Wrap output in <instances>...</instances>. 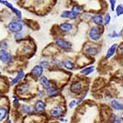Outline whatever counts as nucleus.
I'll return each mask as SVG.
<instances>
[{
    "mask_svg": "<svg viewBox=\"0 0 123 123\" xmlns=\"http://www.w3.org/2000/svg\"><path fill=\"white\" fill-rule=\"evenodd\" d=\"M9 31H12L13 33H18L20 32V31L23 28V24L20 22V20H12L7 26Z\"/></svg>",
    "mask_w": 123,
    "mask_h": 123,
    "instance_id": "f257e3e1",
    "label": "nucleus"
},
{
    "mask_svg": "<svg viewBox=\"0 0 123 123\" xmlns=\"http://www.w3.org/2000/svg\"><path fill=\"white\" fill-rule=\"evenodd\" d=\"M89 36L90 38V40L94 41H98L100 40L101 37V33H100V30L98 27L93 26L90 28L89 31Z\"/></svg>",
    "mask_w": 123,
    "mask_h": 123,
    "instance_id": "f03ea898",
    "label": "nucleus"
},
{
    "mask_svg": "<svg viewBox=\"0 0 123 123\" xmlns=\"http://www.w3.org/2000/svg\"><path fill=\"white\" fill-rule=\"evenodd\" d=\"M57 46H58L61 49H63L65 51H69L72 49V45L70 43H68L67 40H63V39H57L55 41Z\"/></svg>",
    "mask_w": 123,
    "mask_h": 123,
    "instance_id": "7ed1b4c3",
    "label": "nucleus"
},
{
    "mask_svg": "<svg viewBox=\"0 0 123 123\" xmlns=\"http://www.w3.org/2000/svg\"><path fill=\"white\" fill-rule=\"evenodd\" d=\"M0 59L3 64H7L12 60V55L5 49H1L0 51Z\"/></svg>",
    "mask_w": 123,
    "mask_h": 123,
    "instance_id": "20e7f679",
    "label": "nucleus"
},
{
    "mask_svg": "<svg viewBox=\"0 0 123 123\" xmlns=\"http://www.w3.org/2000/svg\"><path fill=\"white\" fill-rule=\"evenodd\" d=\"M63 113V108L62 106H56L53 108L51 109L50 111V114L54 118H57V117H60Z\"/></svg>",
    "mask_w": 123,
    "mask_h": 123,
    "instance_id": "39448f33",
    "label": "nucleus"
},
{
    "mask_svg": "<svg viewBox=\"0 0 123 123\" xmlns=\"http://www.w3.org/2000/svg\"><path fill=\"white\" fill-rule=\"evenodd\" d=\"M43 72H44V68L40 66V65H37L33 67V69L31 70V73L33 76H35V78H39L42 76Z\"/></svg>",
    "mask_w": 123,
    "mask_h": 123,
    "instance_id": "423d86ee",
    "label": "nucleus"
},
{
    "mask_svg": "<svg viewBox=\"0 0 123 123\" xmlns=\"http://www.w3.org/2000/svg\"><path fill=\"white\" fill-rule=\"evenodd\" d=\"M81 88H82V85L80 83V82L76 81V82H74V83H72V85H71L70 86V90L72 93H73V94H80V93L81 92Z\"/></svg>",
    "mask_w": 123,
    "mask_h": 123,
    "instance_id": "0eeeda50",
    "label": "nucleus"
},
{
    "mask_svg": "<svg viewBox=\"0 0 123 123\" xmlns=\"http://www.w3.org/2000/svg\"><path fill=\"white\" fill-rule=\"evenodd\" d=\"M0 3H1L2 4H3V5H5V6H7V7H9V8H10L11 10H12V12H13L16 15V16H17V17L19 18V19H20V18H21V12H20L19 10H17L16 8H15V7L12 6V5L10 3H8V2H7V1H3V0H1V1H0Z\"/></svg>",
    "mask_w": 123,
    "mask_h": 123,
    "instance_id": "6e6552de",
    "label": "nucleus"
},
{
    "mask_svg": "<svg viewBox=\"0 0 123 123\" xmlns=\"http://www.w3.org/2000/svg\"><path fill=\"white\" fill-rule=\"evenodd\" d=\"M24 76H25V72H24L23 71H22V70L18 71V72H17V74H16V76H15V77L12 80H11L10 85H16V83H18V82H19V81H20V80H21L22 78L24 77Z\"/></svg>",
    "mask_w": 123,
    "mask_h": 123,
    "instance_id": "1a4fd4ad",
    "label": "nucleus"
},
{
    "mask_svg": "<svg viewBox=\"0 0 123 123\" xmlns=\"http://www.w3.org/2000/svg\"><path fill=\"white\" fill-rule=\"evenodd\" d=\"M45 109V103L42 100H38L35 103V110L38 113H43Z\"/></svg>",
    "mask_w": 123,
    "mask_h": 123,
    "instance_id": "9d476101",
    "label": "nucleus"
},
{
    "mask_svg": "<svg viewBox=\"0 0 123 123\" xmlns=\"http://www.w3.org/2000/svg\"><path fill=\"white\" fill-rule=\"evenodd\" d=\"M117 48V44H113V45L108 49L107 53H106V58L108 59L111 57H113V54L115 53V52H116Z\"/></svg>",
    "mask_w": 123,
    "mask_h": 123,
    "instance_id": "9b49d317",
    "label": "nucleus"
},
{
    "mask_svg": "<svg viewBox=\"0 0 123 123\" xmlns=\"http://www.w3.org/2000/svg\"><path fill=\"white\" fill-rule=\"evenodd\" d=\"M111 106L113 109L117 110V111H122L123 110V103L118 102L117 100H113L111 102Z\"/></svg>",
    "mask_w": 123,
    "mask_h": 123,
    "instance_id": "f8f14e48",
    "label": "nucleus"
},
{
    "mask_svg": "<svg viewBox=\"0 0 123 123\" xmlns=\"http://www.w3.org/2000/svg\"><path fill=\"white\" fill-rule=\"evenodd\" d=\"M72 25L71 23H67V22H65V23H62L61 25H59V29L61 30L62 31H64V32H68V31H72Z\"/></svg>",
    "mask_w": 123,
    "mask_h": 123,
    "instance_id": "ddd939ff",
    "label": "nucleus"
},
{
    "mask_svg": "<svg viewBox=\"0 0 123 123\" xmlns=\"http://www.w3.org/2000/svg\"><path fill=\"white\" fill-rule=\"evenodd\" d=\"M40 83L41 86H42L44 89H48V88L51 87V85H50V82L48 81L47 77H45V76H43V77L40 78Z\"/></svg>",
    "mask_w": 123,
    "mask_h": 123,
    "instance_id": "4468645a",
    "label": "nucleus"
},
{
    "mask_svg": "<svg viewBox=\"0 0 123 123\" xmlns=\"http://www.w3.org/2000/svg\"><path fill=\"white\" fill-rule=\"evenodd\" d=\"M77 16L72 11H65L61 14V17H66V18H70V19H75Z\"/></svg>",
    "mask_w": 123,
    "mask_h": 123,
    "instance_id": "2eb2a0df",
    "label": "nucleus"
},
{
    "mask_svg": "<svg viewBox=\"0 0 123 123\" xmlns=\"http://www.w3.org/2000/svg\"><path fill=\"white\" fill-rule=\"evenodd\" d=\"M92 20L94 21V23H95L98 26H100L103 23V18H102L101 15H96V16H93Z\"/></svg>",
    "mask_w": 123,
    "mask_h": 123,
    "instance_id": "dca6fc26",
    "label": "nucleus"
},
{
    "mask_svg": "<svg viewBox=\"0 0 123 123\" xmlns=\"http://www.w3.org/2000/svg\"><path fill=\"white\" fill-rule=\"evenodd\" d=\"M57 94H58V91H57V89H56L55 87L51 86L50 88H48L47 89V94L48 96L49 97H54L57 95Z\"/></svg>",
    "mask_w": 123,
    "mask_h": 123,
    "instance_id": "f3484780",
    "label": "nucleus"
},
{
    "mask_svg": "<svg viewBox=\"0 0 123 123\" xmlns=\"http://www.w3.org/2000/svg\"><path fill=\"white\" fill-rule=\"evenodd\" d=\"M94 67L93 66L88 67L83 69V70L81 72V75H84V76H89V74H91L92 72H94Z\"/></svg>",
    "mask_w": 123,
    "mask_h": 123,
    "instance_id": "a211bd4d",
    "label": "nucleus"
},
{
    "mask_svg": "<svg viewBox=\"0 0 123 123\" xmlns=\"http://www.w3.org/2000/svg\"><path fill=\"white\" fill-rule=\"evenodd\" d=\"M28 89H29V86H28L26 84H21V85H20L19 86L17 87L18 92L20 93V94H23L27 92Z\"/></svg>",
    "mask_w": 123,
    "mask_h": 123,
    "instance_id": "6ab92c4d",
    "label": "nucleus"
},
{
    "mask_svg": "<svg viewBox=\"0 0 123 123\" xmlns=\"http://www.w3.org/2000/svg\"><path fill=\"white\" fill-rule=\"evenodd\" d=\"M85 52L89 55H96L98 53V49L95 47H89L85 49Z\"/></svg>",
    "mask_w": 123,
    "mask_h": 123,
    "instance_id": "aec40b11",
    "label": "nucleus"
},
{
    "mask_svg": "<svg viewBox=\"0 0 123 123\" xmlns=\"http://www.w3.org/2000/svg\"><path fill=\"white\" fill-rule=\"evenodd\" d=\"M7 109L6 108L2 107L1 108H0V121L3 122L7 117Z\"/></svg>",
    "mask_w": 123,
    "mask_h": 123,
    "instance_id": "412c9836",
    "label": "nucleus"
},
{
    "mask_svg": "<svg viewBox=\"0 0 123 123\" xmlns=\"http://www.w3.org/2000/svg\"><path fill=\"white\" fill-rule=\"evenodd\" d=\"M62 64L63 67H66L67 69H68V70H72V69H74V67H75L73 62H72L69 60H64L62 62Z\"/></svg>",
    "mask_w": 123,
    "mask_h": 123,
    "instance_id": "4be33fe9",
    "label": "nucleus"
},
{
    "mask_svg": "<svg viewBox=\"0 0 123 123\" xmlns=\"http://www.w3.org/2000/svg\"><path fill=\"white\" fill-rule=\"evenodd\" d=\"M21 112L23 113H26V114H30V113H32V109L30 106L23 104V105H21Z\"/></svg>",
    "mask_w": 123,
    "mask_h": 123,
    "instance_id": "5701e85b",
    "label": "nucleus"
},
{
    "mask_svg": "<svg viewBox=\"0 0 123 123\" xmlns=\"http://www.w3.org/2000/svg\"><path fill=\"white\" fill-rule=\"evenodd\" d=\"M111 123H122V120L117 115L113 114L111 117Z\"/></svg>",
    "mask_w": 123,
    "mask_h": 123,
    "instance_id": "b1692460",
    "label": "nucleus"
},
{
    "mask_svg": "<svg viewBox=\"0 0 123 123\" xmlns=\"http://www.w3.org/2000/svg\"><path fill=\"white\" fill-rule=\"evenodd\" d=\"M116 14L117 16L123 14V5L122 4H119L118 6L116 7Z\"/></svg>",
    "mask_w": 123,
    "mask_h": 123,
    "instance_id": "393cba45",
    "label": "nucleus"
},
{
    "mask_svg": "<svg viewBox=\"0 0 123 123\" xmlns=\"http://www.w3.org/2000/svg\"><path fill=\"white\" fill-rule=\"evenodd\" d=\"M110 20H111V16H110L109 13H106L105 15V17L103 18V22H104V25L108 26L110 23Z\"/></svg>",
    "mask_w": 123,
    "mask_h": 123,
    "instance_id": "a878e982",
    "label": "nucleus"
},
{
    "mask_svg": "<svg viewBox=\"0 0 123 123\" xmlns=\"http://www.w3.org/2000/svg\"><path fill=\"white\" fill-rule=\"evenodd\" d=\"M72 12H73L76 15H78L81 12V8L79 6H76H76H74L72 7Z\"/></svg>",
    "mask_w": 123,
    "mask_h": 123,
    "instance_id": "bb28decb",
    "label": "nucleus"
},
{
    "mask_svg": "<svg viewBox=\"0 0 123 123\" xmlns=\"http://www.w3.org/2000/svg\"><path fill=\"white\" fill-rule=\"evenodd\" d=\"M52 63H53V65H55V66L59 67H62V66H63L62 62H61L59 61L58 59H56V58H54L53 61H52Z\"/></svg>",
    "mask_w": 123,
    "mask_h": 123,
    "instance_id": "cd10ccee",
    "label": "nucleus"
},
{
    "mask_svg": "<svg viewBox=\"0 0 123 123\" xmlns=\"http://www.w3.org/2000/svg\"><path fill=\"white\" fill-rule=\"evenodd\" d=\"M40 66L42 67L43 68H48V66H49V62L47 61H42L40 62Z\"/></svg>",
    "mask_w": 123,
    "mask_h": 123,
    "instance_id": "c85d7f7f",
    "label": "nucleus"
},
{
    "mask_svg": "<svg viewBox=\"0 0 123 123\" xmlns=\"http://www.w3.org/2000/svg\"><path fill=\"white\" fill-rule=\"evenodd\" d=\"M109 2H110V4H111L112 11H114L115 10V4H116L117 0H109Z\"/></svg>",
    "mask_w": 123,
    "mask_h": 123,
    "instance_id": "c756f323",
    "label": "nucleus"
},
{
    "mask_svg": "<svg viewBox=\"0 0 123 123\" xmlns=\"http://www.w3.org/2000/svg\"><path fill=\"white\" fill-rule=\"evenodd\" d=\"M78 102L76 101V100H72L70 102H69V108H73L74 106H76V104H77Z\"/></svg>",
    "mask_w": 123,
    "mask_h": 123,
    "instance_id": "7c9ffc66",
    "label": "nucleus"
},
{
    "mask_svg": "<svg viewBox=\"0 0 123 123\" xmlns=\"http://www.w3.org/2000/svg\"><path fill=\"white\" fill-rule=\"evenodd\" d=\"M120 35H121V34H117L116 31H113V34H110L109 36L112 37V38H117V37L120 36Z\"/></svg>",
    "mask_w": 123,
    "mask_h": 123,
    "instance_id": "2f4dec72",
    "label": "nucleus"
},
{
    "mask_svg": "<svg viewBox=\"0 0 123 123\" xmlns=\"http://www.w3.org/2000/svg\"><path fill=\"white\" fill-rule=\"evenodd\" d=\"M13 105L14 106H18V105H19V100L16 98V96H13Z\"/></svg>",
    "mask_w": 123,
    "mask_h": 123,
    "instance_id": "473e14b6",
    "label": "nucleus"
},
{
    "mask_svg": "<svg viewBox=\"0 0 123 123\" xmlns=\"http://www.w3.org/2000/svg\"><path fill=\"white\" fill-rule=\"evenodd\" d=\"M7 47V43L6 42H2V44H1V49H5Z\"/></svg>",
    "mask_w": 123,
    "mask_h": 123,
    "instance_id": "72a5a7b5",
    "label": "nucleus"
},
{
    "mask_svg": "<svg viewBox=\"0 0 123 123\" xmlns=\"http://www.w3.org/2000/svg\"><path fill=\"white\" fill-rule=\"evenodd\" d=\"M15 39L16 40H19V39H20V37H21V34H20V32H18V33H16V35H15Z\"/></svg>",
    "mask_w": 123,
    "mask_h": 123,
    "instance_id": "f704fd0d",
    "label": "nucleus"
},
{
    "mask_svg": "<svg viewBox=\"0 0 123 123\" xmlns=\"http://www.w3.org/2000/svg\"><path fill=\"white\" fill-rule=\"evenodd\" d=\"M7 123H12V122H11V121H8V122H7Z\"/></svg>",
    "mask_w": 123,
    "mask_h": 123,
    "instance_id": "c9c22d12",
    "label": "nucleus"
}]
</instances>
